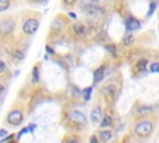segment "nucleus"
Wrapping results in <instances>:
<instances>
[{
  "label": "nucleus",
  "instance_id": "f257e3e1",
  "mask_svg": "<svg viewBox=\"0 0 159 143\" xmlns=\"http://www.w3.org/2000/svg\"><path fill=\"white\" fill-rule=\"evenodd\" d=\"M152 131H153V123L149 119H142L134 127V132L139 137H148L152 133Z\"/></svg>",
  "mask_w": 159,
  "mask_h": 143
},
{
  "label": "nucleus",
  "instance_id": "f03ea898",
  "mask_svg": "<svg viewBox=\"0 0 159 143\" xmlns=\"http://www.w3.org/2000/svg\"><path fill=\"white\" fill-rule=\"evenodd\" d=\"M39 25H40V20L39 19H27L24 24H22V31L26 34V35H29V36H31V35H34L36 31H37V29H39Z\"/></svg>",
  "mask_w": 159,
  "mask_h": 143
},
{
  "label": "nucleus",
  "instance_id": "7ed1b4c3",
  "mask_svg": "<svg viewBox=\"0 0 159 143\" xmlns=\"http://www.w3.org/2000/svg\"><path fill=\"white\" fill-rule=\"evenodd\" d=\"M22 121H24V116H22V112L19 111V109H12L6 116V122L9 124H11L12 127L20 126L22 123Z\"/></svg>",
  "mask_w": 159,
  "mask_h": 143
},
{
  "label": "nucleus",
  "instance_id": "20e7f679",
  "mask_svg": "<svg viewBox=\"0 0 159 143\" xmlns=\"http://www.w3.org/2000/svg\"><path fill=\"white\" fill-rule=\"evenodd\" d=\"M15 29V21L10 17L2 19L0 21V35H9L10 32H12V30Z\"/></svg>",
  "mask_w": 159,
  "mask_h": 143
},
{
  "label": "nucleus",
  "instance_id": "39448f33",
  "mask_svg": "<svg viewBox=\"0 0 159 143\" xmlns=\"http://www.w3.org/2000/svg\"><path fill=\"white\" fill-rule=\"evenodd\" d=\"M82 11L86 14V15H88V16H91V17H98V16H102L103 15V9H101L99 6H97V5H94V6H88V7H84V9H82Z\"/></svg>",
  "mask_w": 159,
  "mask_h": 143
},
{
  "label": "nucleus",
  "instance_id": "423d86ee",
  "mask_svg": "<svg viewBox=\"0 0 159 143\" xmlns=\"http://www.w3.org/2000/svg\"><path fill=\"white\" fill-rule=\"evenodd\" d=\"M70 118H71L75 123H78V124H86V117H84V114H83L81 111H73V112H71Z\"/></svg>",
  "mask_w": 159,
  "mask_h": 143
},
{
  "label": "nucleus",
  "instance_id": "0eeeda50",
  "mask_svg": "<svg viewBox=\"0 0 159 143\" xmlns=\"http://www.w3.org/2000/svg\"><path fill=\"white\" fill-rule=\"evenodd\" d=\"M102 121V111H101V107H94L91 112V122L93 124H97Z\"/></svg>",
  "mask_w": 159,
  "mask_h": 143
},
{
  "label": "nucleus",
  "instance_id": "6e6552de",
  "mask_svg": "<svg viewBox=\"0 0 159 143\" xmlns=\"http://www.w3.org/2000/svg\"><path fill=\"white\" fill-rule=\"evenodd\" d=\"M139 27H140V22L137 19H134V17L127 19V21H125V29L128 31H134V30H138Z\"/></svg>",
  "mask_w": 159,
  "mask_h": 143
},
{
  "label": "nucleus",
  "instance_id": "1a4fd4ad",
  "mask_svg": "<svg viewBox=\"0 0 159 143\" xmlns=\"http://www.w3.org/2000/svg\"><path fill=\"white\" fill-rule=\"evenodd\" d=\"M103 77H104V66H101L97 70H94V72H93V83L101 82L103 80Z\"/></svg>",
  "mask_w": 159,
  "mask_h": 143
},
{
  "label": "nucleus",
  "instance_id": "9d476101",
  "mask_svg": "<svg viewBox=\"0 0 159 143\" xmlns=\"http://www.w3.org/2000/svg\"><path fill=\"white\" fill-rule=\"evenodd\" d=\"M99 2V0H80V6L81 9L88 7V6H94Z\"/></svg>",
  "mask_w": 159,
  "mask_h": 143
},
{
  "label": "nucleus",
  "instance_id": "9b49d317",
  "mask_svg": "<svg viewBox=\"0 0 159 143\" xmlns=\"http://www.w3.org/2000/svg\"><path fill=\"white\" fill-rule=\"evenodd\" d=\"M99 138H101V141L102 142H108L111 138H112V132L111 131H102L101 133H99Z\"/></svg>",
  "mask_w": 159,
  "mask_h": 143
},
{
  "label": "nucleus",
  "instance_id": "f8f14e48",
  "mask_svg": "<svg viewBox=\"0 0 159 143\" xmlns=\"http://www.w3.org/2000/svg\"><path fill=\"white\" fill-rule=\"evenodd\" d=\"M92 91H93L92 87H87V88H84V90L82 91V97H83L84 101H89V99H91V97H92Z\"/></svg>",
  "mask_w": 159,
  "mask_h": 143
},
{
  "label": "nucleus",
  "instance_id": "ddd939ff",
  "mask_svg": "<svg viewBox=\"0 0 159 143\" xmlns=\"http://www.w3.org/2000/svg\"><path fill=\"white\" fill-rule=\"evenodd\" d=\"M11 7V0H0V12Z\"/></svg>",
  "mask_w": 159,
  "mask_h": 143
},
{
  "label": "nucleus",
  "instance_id": "4468645a",
  "mask_svg": "<svg viewBox=\"0 0 159 143\" xmlns=\"http://www.w3.org/2000/svg\"><path fill=\"white\" fill-rule=\"evenodd\" d=\"M111 124H112V119H111V117H109V116H104V117L102 118V121H101L99 127H101V128H107V127H109Z\"/></svg>",
  "mask_w": 159,
  "mask_h": 143
},
{
  "label": "nucleus",
  "instance_id": "2eb2a0df",
  "mask_svg": "<svg viewBox=\"0 0 159 143\" xmlns=\"http://www.w3.org/2000/svg\"><path fill=\"white\" fill-rule=\"evenodd\" d=\"M147 60L145 58H140L138 62H137V68L139 70V71H143V70H145V66H147Z\"/></svg>",
  "mask_w": 159,
  "mask_h": 143
},
{
  "label": "nucleus",
  "instance_id": "dca6fc26",
  "mask_svg": "<svg viewBox=\"0 0 159 143\" xmlns=\"http://www.w3.org/2000/svg\"><path fill=\"white\" fill-rule=\"evenodd\" d=\"M32 82L34 83L39 82V67L37 66H35L32 68Z\"/></svg>",
  "mask_w": 159,
  "mask_h": 143
},
{
  "label": "nucleus",
  "instance_id": "f3484780",
  "mask_svg": "<svg viewBox=\"0 0 159 143\" xmlns=\"http://www.w3.org/2000/svg\"><path fill=\"white\" fill-rule=\"evenodd\" d=\"M149 70L152 73H159V62H153L149 66Z\"/></svg>",
  "mask_w": 159,
  "mask_h": 143
},
{
  "label": "nucleus",
  "instance_id": "a211bd4d",
  "mask_svg": "<svg viewBox=\"0 0 159 143\" xmlns=\"http://www.w3.org/2000/svg\"><path fill=\"white\" fill-rule=\"evenodd\" d=\"M27 132H30V131H29V127H24V128H21V129H20V132L16 134V138H17V139H20V138H21L25 133H27Z\"/></svg>",
  "mask_w": 159,
  "mask_h": 143
},
{
  "label": "nucleus",
  "instance_id": "6ab92c4d",
  "mask_svg": "<svg viewBox=\"0 0 159 143\" xmlns=\"http://www.w3.org/2000/svg\"><path fill=\"white\" fill-rule=\"evenodd\" d=\"M77 0H62V2L66 5V6H73L76 4Z\"/></svg>",
  "mask_w": 159,
  "mask_h": 143
},
{
  "label": "nucleus",
  "instance_id": "aec40b11",
  "mask_svg": "<svg viewBox=\"0 0 159 143\" xmlns=\"http://www.w3.org/2000/svg\"><path fill=\"white\" fill-rule=\"evenodd\" d=\"M155 7H157V4H155V2H152V4H150V9H149V11H148V17L153 14V11L155 10Z\"/></svg>",
  "mask_w": 159,
  "mask_h": 143
},
{
  "label": "nucleus",
  "instance_id": "412c9836",
  "mask_svg": "<svg viewBox=\"0 0 159 143\" xmlns=\"http://www.w3.org/2000/svg\"><path fill=\"white\" fill-rule=\"evenodd\" d=\"M106 48H107L109 52H112V53H114V52H116V46H114V45H107V46H106Z\"/></svg>",
  "mask_w": 159,
  "mask_h": 143
},
{
  "label": "nucleus",
  "instance_id": "4be33fe9",
  "mask_svg": "<svg viewBox=\"0 0 159 143\" xmlns=\"http://www.w3.org/2000/svg\"><path fill=\"white\" fill-rule=\"evenodd\" d=\"M14 55H15V57H16V58H19V60H22V58L25 57V56H24V53H22V52H20V51H16Z\"/></svg>",
  "mask_w": 159,
  "mask_h": 143
},
{
  "label": "nucleus",
  "instance_id": "5701e85b",
  "mask_svg": "<svg viewBox=\"0 0 159 143\" xmlns=\"http://www.w3.org/2000/svg\"><path fill=\"white\" fill-rule=\"evenodd\" d=\"M5 70H6V65H5V62H4V61H1V60H0V73H2Z\"/></svg>",
  "mask_w": 159,
  "mask_h": 143
},
{
  "label": "nucleus",
  "instance_id": "b1692460",
  "mask_svg": "<svg viewBox=\"0 0 159 143\" xmlns=\"http://www.w3.org/2000/svg\"><path fill=\"white\" fill-rule=\"evenodd\" d=\"M6 134H7V131H6L5 128H1V129H0V138H1V139L5 138Z\"/></svg>",
  "mask_w": 159,
  "mask_h": 143
},
{
  "label": "nucleus",
  "instance_id": "393cba45",
  "mask_svg": "<svg viewBox=\"0 0 159 143\" xmlns=\"http://www.w3.org/2000/svg\"><path fill=\"white\" fill-rule=\"evenodd\" d=\"M29 127V131H30V133L32 134L34 132H35V129H36V124H34V123H31L30 126H27Z\"/></svg>",
  "mask_w": 159,
  "mask_h": 143
},
{
  "label": "nucleus",
  "instance_id": "a878e982",
  "mask_svg": "<svg viewBox=\"0 0 159 143\" xmlns=\"http://www.w3.org/2000/svg\"><path fill=\"white\" fill-rule=\"evenodd\" d=\"M150 111H152V108H147V107H142V108L139 109V112H140V113H143V112H144V113H147V112H150Z\"/></svg>",
  "mask_w": 159,
  "mask_h": 143
},
{
  "label": "nucleus",
  "instance_id": "bb28decb",
  "mask_svg": "<svg viewBox=\"0 0 159 143\" xmlns=\"http://www.w3.org/2000/svg\"><path fill=\"white\" fill-rule=\"evenodd\" d=\"M89 143H98V138L96 136H92L91 139H89Z\"/></svg>",
  "mask_w": 159,
  "mask_h": 143
},
{
  "label": "nucleus",
  "instance_id": "cd10ccee",
  "mask_svg": "<svg viewBox=\"0 0 159 143\" xmlns=\"http://www.w3.org/2000/svg\"><path fill=\"white\" fill-rule=\"evenodd\" d=\"M132 40H133V36H132V35H128V37H127L125 40H123V41H124L125 44H128V42H130Z\"/></svg>",
  "mask_w": 159,
  "mask_h": 143
},
{
  "label": "nucleus",
  "instance_id": "c85d7f7f",
  "mask_svg": "<svg viewBox=\"0 0 159 143\" xmlns=\"http://www.w3.org/2000/svg\"><path fill=\"white\" fill-rule=\"evenodd\" d=\"M68 16H70L71 19H76V14H73V12H70V14H68Z\"/></svg>",
  "mask_w": 159,
  "mask_h": 143
},
{
  "label": "nucleus",
  "instance_id": "c756f323",
  "mask_svg": "<svg viewBox=\"0 0 159 143\" xmlns=\"http://www.w3.org/2000/svg\"><path fill=\"white\" fill-rule=\"evenodd\" d=\"M31 2H43L45 0H30Z\"/></svg>",
  "mask_w": 159,
  "mask_h": 143
},
{
  "label": "nucleus",
  "instance_id": "7c9ffc66",
  "mask_svg": "<svg viewBox=\"0 0 159 143\" xmlns=\"http://www.w3.org/2000/svg\"><path fill=\"white\" fill-rule=\"evenodd\" d=\"M2 91H4V86H2V85H1V83H0V93H1V92H2Z\"/></svg>",
  "mask_w": 159,
  "mask_h": 143
},
{
  "label": "nucleus",
  "instance_id": "2f4dec72",
  "mask_svg": "<svg viewBox=\"0 0 159 143\" xmlns=\"http://www.w3.org/2000/svg\"><path fill=\"white\" fill-rule=\"evenodd\" d=\"M46 50H47V51H48V52H51V53H52V52H53V51H52V50H51V48H50V47H48V46H47V47H46Z\"/></svg>",
  "mask_w": 159,
  "mask_h": 143
},
{
  "label": "nucleus",
  "instance_id": "473e14b6",
  "mask_svg": "<svg viewBox=\"0 0 159 143\" xmlns=\"http://www.w3.org/2000/svg\"><path fill=\"white\" fill-rule=\"evenodd\" d=\"M68 143H78V142H77L76 139H72V141H71V142H68Z\"/></svg>",
  "mask_w": 159,
  "mask_h": 143
}]
</instances>
